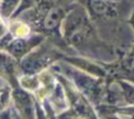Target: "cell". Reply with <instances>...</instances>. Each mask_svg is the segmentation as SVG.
I'll return each mask as SVG.
<instances>
[{"label":"cell","instance_id":"cell-1","mask_svg":"<svg viewBox=\"0 0 134 119\" xmlns=\"http://www.w3.org/2000/svg\"><path fill=\"white\" fill-rule=\"evenodd\" d=\"M27 32H28V28H27V26H25V25H21V26H19V27L16 29V34H17V35H20V37L26 35Z\"/></svg>","mask_w":134,"mask_h":119}]
</instances>
